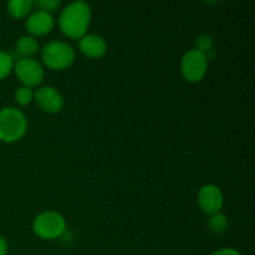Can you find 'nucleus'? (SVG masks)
<instances>
[{"label":"nucleus","mask_w":255,"mask_h":255,"mask_svg":"<svg viewBox=\"0 0 255 255\" xmlns=\"http://www.w3.org/2000/svg\"><path fill=\"white\" fill-rule=\"evenodd\" d=\"M54 26V17L50 12L37 11L32 12L26 21V29L32 35H44L47 34Z\"/></svg>","instance_id":"9"},{"label":"nucleus","mask_w":255,"mask_h":255,"mask_svg":"<svg viewBox=\"0 0 255 255\" xmlns=\"http://www.w3.org/2000/svg\"><path fill=\"white\" fill-rule=\"evenodd\" d=\"M12 67V59L6 52L0 51V79H4Z\"/></svg>","instance_id":"14"},{"label":"nucleus","mask_w":255,"mask_h":255,"mask_svg":"<svg viewBox=\"0 0 255 255\" xmlns=\"http://www.w3.org/2000/svg\"><path fill=\"white\" fill-rule=\"evenodd\" d=\"M32 4L31 0H11L7 2V10L14 17H22L30 11Z\"/></svg>","instance_id":"11"},{"label":"nucleus","mask_w":255,"mask_h":255,"mask_svg":"<svg viewBox=\"0 0 255 255\" xmlns=\"http://www.w3.org/2000/svg\"><path fill=\"white\" fill-rule=\"evenodd\" d=\"M17 50L22 55H32L37 51V41L31 36H21L16 42Z\"/></svg>","instance_id":"12"},{"label":"nucleus","mask_w":255,"mask_h":255,"mask_svg":"<svg viewBox=\"0 0 255 255\" xmlns=\"http://www.w3.org/2000/svg\"><path fill=\"white\" fill-rule=\"evenodd\" d=\"M198 203L202 211L208 214H217L223 206V196L218 187L213 184L202 187L198 194Z\"/></svg>","instance_id":"7"},{"label":"nucleus","mask_w":255,"mask_h":255,"mask_svg":"<svg viewBox=\"0 0 255 255\" xmlns=\"http://www.w3.org/2000/svg\"><path fill=\"white\" fill-rule=\"evenodd\" d=\"M212 255H241V253L233 248H224V249H219V251L214 252Z\"/></svg>","instance_id":"17"},{"label":"nucleus","mask_w":255,"mask_h":255,"mask_svg":"<svg viewBox=\"0 0 255 255\" xmlns=\"http://www.w3.org/2000/svg\"><path fill=\"white\" fill-rule=\"evenodd\" d=\"M37 104L47 112H57L64 106V99L56 89L50 86L40 87L35 94Z\"/></svg>","instance_id":"8"},{"label":"nucleus","mask_w":255,"mask_h":255,"mask_svg":"<svg viewBox=\"0 0 255 255\" xmlns=\"http://www.w3.org/2000/svg\"><path fill=\"white\" fill-rule=\"evenodd\" d=\"M7 252V246H6V242L2 237H0V255H5Z\"/></svg>","instance_id":"18"},{"label":"nucleus","mask_w":255,"mask_h":255,"mask_svg":"<svg viewBox=\"0 0 255 255\" xmlns=\"http://www.w3.org/2000/svg\"><path fill=\"white\" fill-rule=\"evenodd\" d=\"M32 228L41 238L54 239L64 233L66 223L61 214L56 212H44L35 218Z\"/></svg>","instance_id":"4"},{"label":"nucleus","mask_w":255,"mask_h":255,"mask_svg":"<svg viewBox=\"0 0 255 255\" xmlns=\"http://www.w3.org/2000/svg\"><path fill=\"white\" fill-rule=\"evenodd\" d=\"M91 10L85 1H72L60 15V29L70 37H82L89 26Z\"/></svg>","instance_id":"1"},{"label":"nucleus","mask_w":255,"mask_h":255,"mask_svg":"<svg viewBox=\"0 0 255 255\" xmlns=\"http://www.w3.org/2000/svg\"><path fill=\"white\" fill-rule=\"evenodd\" d=\"M208 66L207 56L201 50H191L183 56L181 62V70L183 76L188 81L197 82L204 76Z\"/></svg>","instance_id":"5"},{"label":"nucleus","mask_w":255,"mask_h":255,"mask_svg":"<svg viewBox=\"0 0 255 255\" xmlns=\"http://www.w3.org/2000/svg\"><path fill=\"white\" fill-rule=\"evenodd\" d=\"M27 122L19 110L7 107L0 111V139L14 142L21 138L26 131Z\"/></svg>","instance_id":"2"},{"label":"nucleus","mask_w":255,"mask_h":255,"mask_svg":"<svg viewBox=\"0 0 255 255\" xmlns=\"http://www.w3.org/2000/svg\"><path fill=\"white\" fill-rule=\"evenodd\" d=\"M15 99H16V101L19 102L20 105H27L32 99V91L30 90V87H20V89L16 90Z\"/></svg>","instance_id":"15"},{"label":"nucleus","mask_w":255,"mask_h":255,"mask_svg":"<svg viewBox=\"0 0 255 255\" xmlns=\"http://www.w3.org/2000/svg\"><path fill=\"white\" fill-rule=\"evenodd\" d=\"M208 226L213 233H222V232H224L228 228V219L223 214H213L212 218L209 219Z\"/></svg>","instance_id":"13"},{"label":"nucleus","mask_w":255,"mask_h":255,"mask_svg":"<svg viewBox=\"0 0 255 255\" xmlns=\"http://www.w3.org/2000/svg\"><path fill=\"white\" fill-rule=\"evenodd\" d=\"M80 50L90 57H101L107 50L105 40L99 35H84L80 40Z\"/></svg>","instance_id":"10"},{"label":"nucleus","mask_w":255,"mask_h":255,"mask_svg":"<svg viewBox=\"0 0 255 255\" xmlns=\"http://www.w3.org/2000/svg\"><path fill=\"white\" fill-rule=\"evenodd\" d=\"M75 59V51L69 44L62 41H50L42 49V60L52 69H65Z\"/></svg>","instance_id":"3"},{"label":"nucleus","mask_w":255,"mask_h":255,"mask_svg":"<svg viewBox=\"0 0 255 255\" xmlns=\"http://www.w3.org/2000/svg\"><path fill=\"white\" fill-rule=\"evenodd\" d=\"M15 72L19 79L26 85V87L39 85L44 77V70L41 65L36 60L30 59V57L19 60L15 66Z\"/></svg>","instance_id":"6"},{"label":"nucleus","mask_w":255,"mask_h":255,"mask_svg":"<svg viewBox=\"0 0 255 255\" xmlns=\"http://www.w3.org/2000/svg\"><path fill=\"white\" fill-rule=\"evenodd\" d=\"M37 7H39L41 11H52V10H56L60 6V0H37L35 2Z\"/></svg>","instance_id":"16"}]
</instances>
